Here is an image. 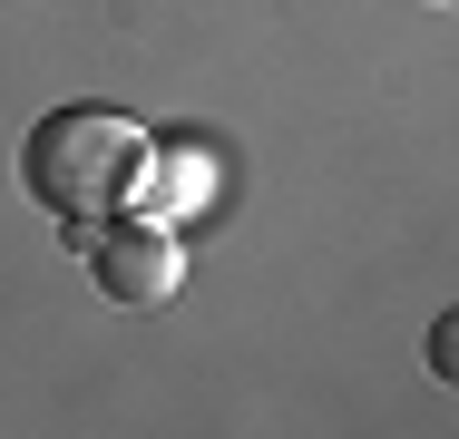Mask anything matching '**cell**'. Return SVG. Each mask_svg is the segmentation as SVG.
Wrapping results in <instances>:
<instances>
[{"label": "cell", "instance_id": "obj_1", "mask_svg": "<svg viewBox=\"0 0 459 439\" xmlns=\"http://www.w3.org/2000/svg\"><path fill=\"white\" fill-rule=\"evenodd\" d=\"M157 176V137L117 108H49L30 137H20V185L59 215V225H98V215H127Z\"/></svg>", "mask_w": 459, "mask_h": 439}, {"label": "cell", "instance_id": "obj_3", "mask_svg": "<svg viewBox=\"0 0 459 439\" xmlns=\"http://www.w3.org/2000/svg\"><path fill=\"white\" fill-rule=\"evenodd\" d=\"M430 371H440V381L459 391V303L440 313V323H430Z\"/></svg>", "mask_w": 459, "mask_h": 439}, {"label": "cell", "instance_id": "obj_4", "mask_svg": "<svg viewBox=\"0 0 459 439\" xmlns=\"http://www.w3.org/2000/svg\"><path fill=\"white\" fill-rule=\"evenodd\" d=\"M440 10H459V0H440Z\"/></svg>", "mask_w": 459, "mask_h": 439}, {"label": "cell", "instance_id": "obj_2", "mask_svg": "<svg viewBox=\"0 0 459 439\" xmlns=\"http://www.w3.org/2000/svg\"><path fill=\"white\" fill-rule=\"evenodd\" d=\"M79 235V263H89V283L108 303H127V313H147V303H167L186 283V254L177 235L157 225V215H98V225H69Z\"/></svg>", "mask_w": 459, "mask_h": 439}]
</instances>
